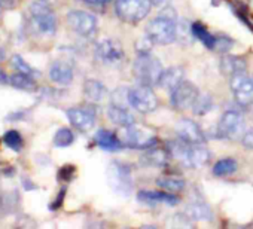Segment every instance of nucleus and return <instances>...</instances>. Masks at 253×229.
<instances>
[{"instance_id": "c03bdc74", "label": "nucleus", "mask_w": 253, "mask_h": 229, "mask_svg": "<svg viewBox=\"0 0 253 229\" xmlns=\"http://www.w3.org/2000/svg\"><path fill=\"white\" fill-rule=\"evenodd\" d=\"M5 60V51L0 48V61H3Z\"/></svg>"}, {"instance_id": "1a4fd4ad", "label": "nucleus", "mask_w": 253, "mask_h": 229, "mask_svg": "<svg viewBox=\"0 0 253 229\" xmlns=\"http://www.w3.org/2000/svg\"><path fill=\"white\" fill-rule=\"evenodd\" d=\"M95 60L104 66H116L124 60V48L113 39H104L95 46Z\"/></svg>"}, {"instance_id": "a211bd4d", "label": "nucleus", "mask_w": 253, "mask_h": 229, "mask_svg": "<svg viewBox=\"0 0 253 229\" xmlns=\"http://www.w3.org/2000/svg\"><path fill=\"white\" fill-rule=\"evenodd\" d=\"M49 79L58 85H69L73 79V69L64 61H55L49 67Z\"/></svg>"}, {"instance_id": "0eeeda50", "label": "nucleus", "mask_w": 253, "mask_h": 229, "mask_svg": "<svg viewBox=\"0 0 253 229\" xmlns=\"http://www.w3.org/2000/svg\"><path fill=\"white\" fill-rule=\"evenodd\" d=\"M118 137L124 143V146H128L133 149H149L158 142L152 133L137 127L136 124L128 127H121Z\"/></svg>"}, {"instance_id": "ddd939ff", "label": "nucleus", "mask_w": 253, "mask_h": 229, "mask_svg": "<svg viewBox=\"0 0 253 229\" xmlns=\"http://www.w3.org/2000/svg\"><path fill=\"white\" fill-rule=\"evenodd\" d=\"M67 24L81 36H91L95 32L97 20L92 14L85 11H70L67 14Z\"/></svg>"}, {"instance_id": "7ed1b4c3", "label": "nucleus", "mask_w": 253, "mask_h": 229, "mask_svg": "<svg viewBox=\"0 0 253 229\" xmlns=\"http://www.w3.org/2000/svg\"><path fill=\"white\" fill-rule=\"evenodd\" d=\"M151 0H116L115 3L116 15L130 24L140 23L151 12Z\"/></svg>"}, {"instance_id": "5701e85b", "label": "nucleus", "mask_w": 253, "mask_h": 229, "mask_svg": "<svg viewBox=\"0 0 253 229\" xmlns=\"http://www.w3.org/2000/svg\"><path fill=\"white\" fill-rule=\"evenodd\" d=\"M220 72L229 77L238 72H246V61L235 55H225L220 60Z\"/></svg>"}, {"instance_id": "2eb2a0df", "label": "nucleus", "mask_w": 253, "mask_h": 229, "mask_svg": "<svg viewBox=\"0 0 253 229\" xmlns=\"http://www.w3.org/2000/svg\"><path fill=\"white\" fill-rule=\"evenodd\" d=\"M243 127V116L238 112L228 110L222 114V118L217 124V136L222 139L232 137L240 128Z\"/></svg>"}, {"instance_id": "c85d7f7f", "label": "nucleus", "mask_w": 253, "mask_h": 229, "mask_svg": "<svg viewBox=\"0 0 253 229\" xmlns=\"http://www.w3.org/2000/svg\"><path fill=\"white\" fill-rule=\"evenodd\" d=\"M211 107H213V98H211V95H209V94H200L197 97L195 103L192 104L191 110L195 114H198V116H203V114H206V113H209L211 110Z\"/></svg>"}, {"instance_id": "423d86ee", "label": "nucleus", "mask_w": 253, "mask_h": 229, "mask_svg": "<svg viewBox=\"0 0 253 229\" xmlns=\"http://www.w3.org/2000/svg\"><path fill=\"white\" fill-rule=\"evenodd\" d=\"M107 180L110 188L122 196H128L133 191L130 167L122 162H112L107 168Z\"/></svg>"}, {"instance_id": "f3484780", "label": "nucleus", "mask_w": 253, "mask_h": 229, "mask_svg": "<svg viewBox=\"0 0 253 229\" xmlns=\"http://www.w3.org/2000/svg\"><path fill=\"white\" fill-rule=\"evenodd\" d=\"M107 116L109 119L119 127H128L136 124V118L133 116V113L128 110V107L118 106V104H109L107 107Z\"/></svg>"}, {"instance_id": "37998d69", "label": "nucleus", "mask_w": 253, "mask_h": 229, "mask_svg": "<svg viewBox=\"0 0 253 229\" xmlns=\"http://www.w3.org/2000/svg\"><path fill=\"white\" fill-rule=\"evenodd\" d=\"M166 2V0H151L152 6H158V5H163Z\"/></svg>"}, {"instance_id": "f03ea898", "label": "nucleus", "mask_w": 253, "mask_h": 229, "mask_svg": "<svg viewBox=\"0 0 253 229\" xmlns=\"http://www.w3.org/2000/svg\"><path fill=\"white\" fill-rule=\"evenodd\" d=\"M133 72H134L137 80L140 82V85L152 88V86L158 85V82L164 73V69L158 58L152 57L151 54H143V55H139V58L134 61Z\"/></svg>"}, {"instance_id": "cd10ccee", "label": "nucleus", "mask_w": 253, "mask_h": 229, "mask_svg": "<svg viewBox=\"0 0 253 229\" xmlns=\"http://www.w3.org/2000/svg\"><path fill=\"white\" fill-rule=\"evenodd\" d=\"M191 29H192V35L195 39H198L204 46H207L209 49H214V42H216V38L213 35H210L206 27L200 23H194L191 24Z\"/></svg>"}, {"instance_id": "bb28decb", "label": "nucleus", "mask_w": 253, "mask_h": 229, "mask_svg": "<svg viewBox=\"0 0 253 229\" xmlns=\"http://www.w3.org/2000/svg\"><path fill=\"white\" fill-rule=\"evenodd\" d=\"M238 170V164L235 159L232 158H223L220 161H217L213 165V174L217 177H225V176H231Z\"/></svg>"}, {"instance_id": "393cba45", "label": "nucleus", "mask_w": 253, "mask_h": 229, "mask_svg": "<svg viewBox=\"0 0 253 229\" xmlns=\"http://www.w3.org/2000/svg\"><path fill=\"white\" fill-rule=\"evenodd\" d=\"M157 186L161 188L163 191L166 192H171V193H176V192H180L185 189V180L179 176H161L157 179Z\"/></svg>"}, {"instance_id": "20e7f679", "label": "nucleus", "mask_w": 253, "mask_h": 229, "mask_svg": "<svg viewBox=\"0 0 253 229\" xmlns=\"http://www.w3.org/2000/svg\"><path fill=\"white\" fill-rule=\"evenodd\" d=\"M30 20L38 32L42 35H54L57 30V18L51 6L43 2V0H38L33 2L30 6Z\"/></svg>"}, {"instance_id": "4be33fe9", "label": "nucleus", "mask_w": 253, "mask_h": 229, "mask_svg": "<svg viewBox=\"0 0 253 229\" xmlns=\"http://www.w3.org/2000/svg\"><path fill=\"white\" fill-rule=\"evenodd\" d=\"M185 214L191 219V220H213V211L211 208L201 201H194L191 204H188Z\"/></svg>"}, {"instance_id": "72a5a7b5", "label": "nucleus", "mask_w": 253, "mask_h": 229, "mask_svg": "<svg viewBox=\"0 0 253 229\" xmlns=\"http://www.w3.org/2000/svg\"><path fill=\"white\" fill-rule=\"evenodd\" d=\"M128 88H118L112 92V98H110V103L112 104H118V106H130L128 103Z\"/></svg>"}, {"instance_id": "f8f14e48", "label": "nucleus", "mask_w": 253, "mask_h": 229, "mask_svg": "<svg viewBox=\"0 0 253 229\" xmlns=\"http://www.w3.org/2000/svg\"><path fill=\"white\" fill-rule=\"evenodd\" d=\"M67 118L70 124L81 133H88L95 125V112L94 109L85 107H72L67 110Z\"/></svg>"}, {"instance_id": "7c9ffc66", "label": "nucleus", "mask_w": 253, "mask_h": 229, "mask_svg": "<svg viewBox=\"0 0 253 229\" xmlns=\"http://www.w3.org/2000/svg\"><path fill=\"white\" fill-rule=\"evenodd\" d=\"M75 142V134L70 128H60L54 136L55 148H67Z\"/></svg>"}, {"instance_id": "2f4dec72", "label": "nucleus", "mask_w": 253, "mask_h": 229, "mask_svg": "<svg viewBox=\"0 0 253 229\" xmlns=\"http://www.w3.org/2000/svg\"><path fill=\"white\" fill-rule=\"evenodd\" d=\"M3 142H5V145H6L9 149H12V151H15V152H20V151L23 149V137H21V134H20L18 131H15V130L6 131L5 136H3Z\"/></svg>"}, {"instance_id": "c9c22d12", "label": "nucleus", "mask_w": 253, "mask_h": 229, "mask_svg": "<svg viewBox=\"0 0 253 229\" xmlns=\"http://www.w3.org/2000/svg\"><path fill=\"white\" fill-rule=\"evenodd\" d=\"M152 45H154V42L146 36V38H142L140 40H137L136 48H137L139 54H140V55H143V54H149V51H151Z\"/></svg>"}, {"instance_id": "4c0bfd02", "label": "nucleus", "mask_w": 253, "mask_h": 229, "mask_svg": "<svg viewBox=\"0 0 253 229\" xmlns=\"http://www.w3.org/2000/svg\"><path fill=\"white\" fill-rule=\"evenodd\" d=\"M64 195H66V189H61V191L58 192V196L54 199V202H51L49 210H57V208H60L61 204H63V201H64Z\"/></svg>"}, {"instance_id": "c756f323", "label": "nucleus", "mask_w": 253, "mask_h": 229, "mask_svg": "<svg viewBox=\"0 0 253 229\" xmlns=\"http://www.w3.org/2000/svg\"><path fill=\"white\" fill-rule=\"evenodd\" d=\"M11 63H12V67H14L17 72H20V73H24V75L33 76L35 79L41 76V73H39L36 69H33L32 66H29V64L24 61V58H23L21 55H18V54L12 55V58H11Z\"/></svg>"}, {"instance_id": "e433bc0d", "label": "nucleus", "mask_w": 253, "mask_h": 229, "mask_svg": "<svg viewBox=\"0 0 253 229\" xmlns=\"http://www.w3.org/2000/svg\"><path fill=\"white\" fill-rule=\"evenodd\" d=\"M75 174V167L73 165H64L58 171V179L63 182H70Z\"/></svg>"}, {"instance_id": "b1692460", "label": "nucleus", "mask_w": 253, "mask_h": 229, "mask_svg": "<svg viewBox=\"0 0 253 229\" xmlns=\"http://www.w3.org/2000/svg\"><path fill=\"white\" fill-rule=\"evenodd\" d=\"M84 94L89 101L98 103L104 98L106 95V88L101 82L95 80V79H88L84 83Z\"/></svg>"}, {"instance_id": "9b49d317", "label": "nucleus", "mask_w": 253, "mask_h": 229, "mask_svg": "<svg viewBox=\"0 0 253 229\" xmlns=\"http://www.w3.org/2000/svg\"><path fill=\"white\" fill-rule=\"evenodd\" d=\"M198 95V88L192 82L183 80L174 91H171V104L177 110H188L192 107Z\"/></svg>"}, {"instance_id": "9d476101", "label": "nucleus", "mask_w": 253, "mask_h": 229, "mask_svg": "<svg viewBox=\"0 0 253 229\" xmlns=\"http://www.w3.org/2000/svg\"><path fill=\"white\" fill-rule=\"evenodd\" d=\"M231 89L237 103L247 106L253 101V80L246 72H238L231 76Z\"/></svg>"}, {"instance_id": "412c9836", "label": "nucleus", "mask_w": 253, "mask_h": 229, "mask_svg": "<svg viewBox=\"0 0 253 229\" xmlns=\"http://www.w3.org/2000/svg\"><path fill=\"white\" fill-rule=\"evenodd\" d=\"M95 143L103 149V151H109V152H118L124 148V143L119 140L118 136H115L113 133L107 131V130H100L95 134Z\"/></svg>"}, {"instance_id": "ea45409f", "label": "nucleus", "mask_w": 253, "mask_h": 229, "mask_svg": "<svg viewBox=\"0 0 253 229\" xmlns=\"http://www.w3.org/2000/svg\"><path fill=\"white\" fill-rule=\"evenodd\" d=\"M9 82V77H8V75L0 69V83H8Z\"/></svg>"}, {"instance_id": "f257e3e1", "label": "nucleus", "mask_w": 253, "mask_h": 229, "mask_svg": "<svg viewBox=\"0 0 253 229\" xmlns=\"http://www.w3.org/2000/svg\"><path fill=\"white\" fill-rule=\"evenodd\" d=\"M171 158H176L185 167L200 168L210 159V152L201 145H188L185 142H170L167 145Z\"/></svg>"}, {"instance_id": "6e6552de", "label": "nucleus", "mask_w": 253, "mask_h": 229, "mask_svg": "<svg viewBox=\"0 0 253 229\" xmlns=\"http://www.w3.org/2000/svg\"><path fill=\"white\" fill-rule=\"evenodd\" d=\"M128 103L130 107L140 113H151L157 109L158 100L151 86L140 85L137 88H131L128 91Z\"/></svg>"}, {"instance_id": "f704fd0d", "label": "nucleus", "mask_w": 253, "mask_h": 229, "mask_svg": "<svg viewBox=\"0 0 253 229\" xmlns=\"http://www.w3.org/2000/svg\"><path fill=\"white\" fill-rule=\"evenodd\" d=\"M234 45V42L226 38V36H217L216 38V42H214V49L219 51V52H225L228 49H231V46Z\"/></svg>"}, {"instance_id": "a18cd8bd", "label": "nucleus", "mask_w": 253, "mask_h": 229, "mask_svg": "<svg viewBox=\"0 0 253 229\" xmlns=\"http://www.w3.org/2000/svg\"><path fill=\"white\" fill-rule=\"evenodd\" d=\"M0 9H2V6H0Z\"/></svg>"}, {"instance_id": "aec40b11", "label": "nucleus", "mask_w": 253, "mask_h": 229, "mask_svg": "<svg viewBox=\"0 0 253 229\" xmlns=\"http://www.w3.org/2000/svg\"><path fill=\"white\" fill-rule=\"evenodd\" d=\"M170 158H171V155H170L169 149L154 148V149H149L146 153H143L142 164L149 165V167H164L169 164Z\"/></svg>"}, {"instance_id": "473e14b6", "label": "nucleus", "mask_w": 253, "mask_h": 229, "mask_svg": "<svg viewBox=\"0 0 253 229\" xmlns=\"http://www.w3.org/2000/svg\"><path fill=\"white\" fill-rule=\"evenodd\" d=\"M192 29L191 24H188L186 20H182L180 23H176V40H182L185 43H188L192 39Z\"/></svg>"}, {"instance_id": "dca6fc26", "label": "nucleus", "mask_w": 253, "mask_h": 229, "mask_svg": "<svg viewBox=\"0 0 253 229\" xmlns=\"http://www.w3.org/2000/svg\"><path fill=\"white\" fill-rule=\"evenodd\" d=\"M137 199L146 205H158V204H167V205H176L179 202V198L171 192H157V191H140L137 193Z\"/></svg>"}, {"instance_id": "79ce46f5", "label": "nucleus", "mask_w": 253, "mask_h": 229, "mask_svg": "<svg viewBox=\"0 0 253 229\" xmlns=\"http://www.w3.org/2000/svg\"><path fill=\"white\" fill-rule=\"evenodd\" d=\"M23 185H24L26 191H30V189H36V186H35L33 183H30V180H24V182H23Z\"/></svg>"}, {"instance_id": "a878e982", "label": "nucleus", "mask_w": 253, "mask_h": 229, "mask_svg": "<svg viewBox=\"0 0 253 229\" xmlns=\"http://www.w3.org/2000/svg\"><path fill=\"white\" fill-rule=\"evenodd\" d=\"M9 83L14 88L21 89V91H36L38 89L35 77L29 76V75H24V73H20V72H17L12 76H9Z\"/></svg>"}, {"instance_id": "39448f33", "label": "nucleus", "mask_w": 253, "mask_h": 229, "mask_svg": "<svg viewBox=\"0 0 253 229\" xmlns=\"http://www.w3.org/2000/svg\"><path fill=\"white\" fill-rule=\"evenodd\" d=\"M146 36L158 45L173 43L176 40V21L161 14L148 24Z\"/></svg>"}, {"instance_id": "6ab92c4d", "label": "nucleus", "mask_w": 253, "mask_h": 229, "mask_svg": "<svg viewBox=\"0 0 253 229\" xmlns=\"http://www.w3.org/2000/svg\"><path fill=\"white\" fill-rule=\"evenodd\" d=\"M183 82V69L180 67H170L169 70H164L158 86L166 91H174L180 83Z\"/></svg>"}, {"instance_id": "4468645a", "label": "nucleus", "mask_w": 253, "mask_h": 229, "mask_svg": "<svg viewBox=\"0 0 253 229\" xmlns=\"http://www.w3.org/2000/svg\"><path fill=\"white\" fill-rule=\"evenodd\" d=\"M176 134L182 142L188 145H203L206 140L203 130L194 121L186 119V118L180 119L176 124Z\"/></svg>"}, {"instance_id": "a19ab883", "label": "nucleus", "mask_w": 253, "mask_h": 229, "mask_svg": "<svg viewBox=\"0 0 253 229\" xmlns=\"http://www.w3.org/2000/svg\"><path fill=\"white\" fill-rule=\"evenodd\" d=\"M82 2H86L89 5H101V3H106L109 0H82Z\"/></svg>"}, {"instance_id": "58836bf2", "label": "nucleus", "mask_w": 253, "mask_h": 229, "mask_svg": "<svg viewBox=\"0 0 253 229\" xmlns=\"http://www.w3.org/2000/svg\"><path fill=\"white\" fill-rule=\"evenodd\" d=\"M243 146L246 149H253V130L247 131L244 136H243V140H241Z\"/></svg>"}]
</instances>
